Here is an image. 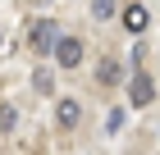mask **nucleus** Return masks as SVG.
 I'll return each mask as SVG.
<instances>
[{"label":"nucleus","mask_w":160,"mask_h":155,"mask_svg":"<svg viewBox=\"0 0 160 155\" xmlns=\"http://www.w3.org/2000/svg\"><path fill=\"white\" fill-rule=\"evenodd\" d=\"M55 41H60L55 18H32V27H28V46H32V55H50Z\"/></svg>","instance_id":"f257e3e1"},{"label":"nucleus","mask_w":160,"mask_h":155,"mask_svg":"<svg viewBox=\"0 0 160 155\" xmlns=\"http://www.w3.org/2000/svg\"><path fill=\"white\" fill-rule=\"evenodd\" d=\"M50 60L60 64V69H78V64H82V41H78V36H60L55 50H50Z\"/></svg>","instance_id":"f03ea898"},{"label":"nucleus","mask_w":160,"mask_h":155,"mask_svg":"<svg viewBox=\"0 0 160 155\" xmlns=\"http://www.w3.org/2000/svg\"><path fill=\"white\" fill-rule=\"evenodd\" d=\"M128 100H133V105H151V100H156V82H151V73H142V69L133 73V82H128Z\"/></svg>","instance_id":"7ed1b4c3"},{"label":"nucleus","mask_w":160,"mask_h":155,"mask_svg":"<svg viewBox=\"0 0 160 155\" xmlns=\"http://www.w3.org/2000/svg\"><path fill=\"white\" fill-rule=\"evenodd\" d=\"M119 23L123 27H128V32H147V23H151V9H147V5H123V18H119Z\"/></svg>","instance_id":"20e7f679"},{"label":"nucleus","mask_w":160,"mask_h":155,"mask_svg":"<svg viewBox=\"0 0 160 155\" xmlns=\"http://www.w3.org/2000/svg\"><path fill=\"white\" fill-rule=\"evenodd\" d=\"M78 119H82V105L78 100H60L55 105V123L60 128H78Z\"/></svg>","instance_id":"39448f33"},{"label":"nucleus","mask_w":160,"mask_h":155,"mask_svg":"<svg viewBox=\"0 0 160 155\" xmlns=\"http://www.w3.org/2000/svg\"><path fill=\"white\" fill-rule=\"evenodd\" d=\"M96 82H101V87H119V82H123V64H119V60H101Z\"/></svg>","instance_id":"423d86ee"},{"label":"nucleus","mask_w":160,"mask_h":155,"mask_svg":"<svg viewBox=\"0 0 160 155\" xmlns=\"http://www.w3.org/2000/svg\"><path fill=\"white\" fill-rule=\"evenodd\" d=\"M114 14H119V0H92V18H96V23H105Z\"/></svg>","instance_id":"0eeeda50"},{"label":"nucleus","mask_w":160,"mask_h":155,"mask_svg":"<svg viewBox=\"0 0 160 155\" xmlns=\"http://www.w3.org/2000/svg\"><path fill=\"white\" fill-rule=\"evenodd\" d=\"M32 87H37L41 96H50V91H55V78H50V69H32Z\"/></svg>","instance_id":"6e6552de"},{"label":"nucleus","mask_w":160,"mask_h":155,"mask_svg":"<svg viewBox=\"0 0 160 155\" xmlns=\"http://www.w3.org/2000/svg\"><path fill=\"white\" fill-rule=\"evenodd\" d=\"M14 123H18V109H14L9 100H0V132H9Z\"/></svg>","instance_id":"1a4fd4ad"}]
</instances>
